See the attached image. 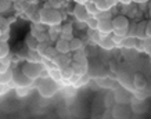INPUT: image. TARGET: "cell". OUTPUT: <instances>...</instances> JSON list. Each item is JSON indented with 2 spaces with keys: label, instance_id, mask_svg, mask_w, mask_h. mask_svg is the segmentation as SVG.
Listing matches in <instances>:
<instances>
[{
  "label": "cell",
  "instance_id": "34",
  "mask_svg": "<svg viewBox=\"0 0 151 119\" xmlns=\"http://www.w3.org/2000/svg\"><path fill=\"white\" fill-rule=\"evenodd\" d=\"M136 28H137V25H134V24L132 25V28L129 27V29H128V35H126V37H136Z\"/></svg>",
  "mask_w": 151,
  "mask_h": 119
},
{
  "label": "cell",
  "instance_id": "4",
  "mask_svg": "<svg viewBox=\"0 0 151 119\" xmlns=\"http://www.w3.org/2000/svg\"><path fill=\"white\" fill-rule=\"evenodd\" d=\"M132 115V110L126 104H116L112 110V116L114 119H129Z\"/></svg>",
  "mask_w": 151,
  "mask_h": 119
},
{
  "label": "cell",
  "instance_id": "31",
  "mask_svg": "<svg viewBox=\"0 0 151 119\" xmlns=\"http://www.w3.org/2000/svg\"><path fill=\"white\" fill-rule=\"evenodd\" d=\"M47 47H49L47 43H39V44H37V49H36V53L43 57V54H45V51H46Z\"/></svg>",
  "mask_w": 151,
  "mask_h": 119
},
{
  "label": "cell",
  "instance_id": "47",
  "mask_svg": "<svg viewBox=\"0 0 151 119\" xmlns=\"http://www.w3.org/2000/svg\"><path fill=\"white\" fill-rule=\"evenodd\" d=\"M7 1H17V0H7Z\"/></svg>",
  "mask_w": 151,
  "mask_h": 119
},
{
  "label": "cell",
  "instance_id": "32",
  "mask_svg": "<svg viewBox=\"0 0 151 119\" xmlns=\"http://www.w3.org/2000/svg\"><path fill=\"white\" fill-rule=\"evenodd\" d=\"M110 37H111V40L114 42L115 46H122V42H124V39H125V37L118 36V35H112V36H110Z\"/></svg>",
  "mask_w": 151,
  "mask_h": 119
},
{
  "label": "cell",
  "instance_id": "29",
  "mask_svg": "<svg viewBox=\"0 0 151 119\" xmlns=\"http://www.w3.org/2000/svg\"><path fill=\"white\" fill-rule=\"evenodd\" d=\"M86 25L89 27V29H92V31H96L97 27H99V21H97L94 17H90V18L86 21Z\"/></svg>",
  "mask_w": 151,
  "mask_h": 119
},
{
  "label": "cell",
  "instance_id": "15",
  "mask_svg": "<svg viewBox=\"0 0 151 119\" xmlns=\"http://www.w3.org/2000/svg\"><path fill=\"white\" fill-rule=\"evenodd\" d=\"M54 64H55V67L57 68H63V67H67V65H69V62H71V58H69L67 54H60V55H57L54 60Z\"/></svg>",
  "mask_w": 151,
  "mask_h": 119
},
{
  "label": "cell",
  "instance_id": "22",
  "mask_svg": "<svg viewBox=\"0 0 151 119\" xmlns=\"http://www.w3.org/2000/svg\"><path fill=\"white\" fill-rule=\"evenodd\" d=\"M25 43H27L28 49H29V50H33V51H36L37 44H39V42L36 40V37H33V36H28Z\"/></svg>",
  "mask_w": 151,
  "mask_h": 119
},
{
  "label": "cell",
  "instance_id": "14",
  "mask_svg": "<svg viewBox=\"0 0 151 119\" xmlns=\"http://www.w3.org/2000/svg\"><path fill=\"white\" fill-rule=\"evenodd\" d=\"M55 50L58 51V54H68L71 49H69V42L64 40V39H58L55 43Z\"/></svg>",
  "mask_w": 151,
  "mask_h": 119
},
{
  "label": "cell",
  "instance_id": "2",
  "mask_svg": "<svg viewBox=\"0 0 151 119\" xmlns=\"http://www.w3.org/2000/svg\"><path fill=\"white\" fill-rule=\"evenodd\" d=\"M36 89H37V92H39V94H40L42 97L49 98V97H53L55 93H57L58 86H57V82H54L53 79L46 78V79H42L40 82L37 83Z\"/></svg>",
  "mask_w": 151,
  "mask_h": 119
},
{
  "label": "cell",
  "instance_id": "30",
  "mask_svg": "<svg viewBox=\"0 0 151 119\" xmlns=\"http://www.w3.org/2000/svg\"><path fill=\"white\" fill-rule=\"evenodd\" d=\"M65 3H67L65 0H50V1H49V4L51 6V9H55V10L60 9V7H63Z\"/></svg>",
  "mask_w": 151,
  "mask_h": 119
},
{
  "label": "cell",
  "instance_id": "19",
  "mask_svg": "<svg viewBox=\"0 0 151 119\" xmlns=\"http://www.w3.org/2000/svg\"><path fill=\"white\" fill-rule=\"evenodd\" d=\"M13 80V71H7V72H3L0 73V83L1 85H7Z\"/></svg>",
  "mask_w": 151,
  "mask_h": 119
},
{
  "label": "cell",
  "instance_id": "13",
  "mask_svg": "<svg viewBox=\"0 0 151 119\" xmlns=\"http://www.w3.org/2000/svg\"><path fill=\"white\" fill-rule=\"evenodd\" d=\"M133 86L136 87L137 90L146 89L147 87V80H146V78H144V75H142V73H136V75L133 76Z\"/></svg>",
  "mask_w": 151,
  "mask_h": 119
},
{
  "label": "cell",
  "instance_id": "26",
  "mask_svg": "<svg viewBox=\"0 0 151 119\" xmlns=\"http://www.w3.org/2000/svg\"><path fill=\"white\" fill-rule=\"evenodd\" d=\"M111 11H99V14L94 15L97 21H104V19H111Z\"/></svg>",
  "mask_w": 151,
  "mask_h": 119
},
{
  "label": "cell",
  "instance_id": "28",
  "mask_svg": "<svg viewBox=\"0 0 151 119\" xmlns=\"http://www.w3.org/2000/svg\"><path fill=\"white\" fill-rule=\"evenodd\" d=\"M7 55H9V46H7V43L0 42V60L7 57Z\"/></svg>",
  "mask_w": 151,
  "mask_h": 119
},
{
  "label": "cell",
  "instance_id": "36",
  "mask_svg": "<svg viewBox=\"0 0 151 119\" xmlns=\"http://www.w3.org/2000/svg\"><path fill=\"white\" fill-rule=\"evenodd\" d=\"M61 33H72V25L71 24H65L61 27Z\"/></svg>",
  "mask_w": 151,
  "mask_h": 119
},
{
  "label": "cell",
  "instance_id": "39",
  "mask_svg": "<svg viewBox=\"0 0 151 119\" xmlns=\"http://www.w3.org/2000/svg\"><path fill=\"white\" fill-rule=\"evenodd\" d=\"M146 37H150L151 39V21L147 22V27H146Z\"/></svg>",
  "mask_w": 151,
  "mask_h": 119
},
{
  "label": "cell",
  "instance_id": "21",
  "mask_svg": "<svg viewBox=\"0 0 151 119\" xmlns=\"http://www.w3.org/2000/svg\"><path fill=\"white\" fill-rule=\"evenodd\" d=\"M58 55V51L55 50L54 47H47L46 51H45V54H43V58H46V60H54L55 57Z\"/></svg>",
  "mask_w": 151,
  "mask_h": 119
},
{
  "label": "cell",
  "instance_id": "45",
  "mask_svg": "<svg viewBox=\"0 0 151 119\" xmlns=\"http://www.w3.org/2000/svg\"><path fill=\"white\" fill-rule=\"evenodd\" d=\"M132 1H134V3H139V4H144V3H147L148 0H132Z\"/></svg>",
  "mask_w": 151,
  "mask_h": 119
},
{
  "label": "cell",
  "instance_id": "42",
  "mask_svg": "<svg viewBox=\"0 0 151 119\" xmlns=\"http://www.w3.org/2000/svg\"><path fill=\"white\" fill-rule=\"evenodd\" d=\"M116 3H119V4H122V6H129L132 3V0H116Z\"/></svg>",
  "mask_w": 151,
  "mask_h": 119
},
{
  "label": "cell",
  "instance_id": "40",
  "mask_svg": "<svg viewBox=\"0 0 151 119\" xmlns=\"http://www.w3.org/2000/svg\"><path fill=\"white\" fill-rule=\"evenodd\" d=\"M0 62H1L3 65H6V67H9V68H10V64H11V60H10L9 57H4V58H1V60H0Z\"/></svg>",
  "mask_w": 151,
  "mask_h": 119
},
{
  "label": "cell",
  "instance_id": "10",
  "mask_svg": "<svg viewBox=\"0 0 151 119\" xmlns=\"http://www.w3.org/2000/svg\"><path fill=\"white\" fill-rule=\"evenodd\" d=\"M114 97L116 104H128V103H130V98H132V96L126 90H122V89L118 90L116 93H114Z\"/></svg>",
  "mask_w": 151,
  "mask_h": 119
},
{
  "label": "cell",
  "instance_id": "12",
  "mask_svg": "<svg viewBox=\"0 0 151 119\" xmlns=\"http://www.w3.org/2000/svg\"><path fill=\"white\" fill-rule=\"evenodd\" d=\"M99 46H100L101 49H104V50H112V49L115 47V44H114V42L111 40L110 36L100 33V42H99Z\"/></svg>",
  "mask_w": 151,
  "mask_h": 119
},
{
  "label": "cell",
  "instance_id": "18",
  "mask_svg": "<svg viewBox=\"0 0 151 119\" xmlns=\"http://www.w3.org/2000/svg\"><path fill=\"white\" fill-rule=\"evenodd\" d=\"M69 49H71V51L83 50V42L79 37H73L72 40L69 42Z\"/></svg>",
  "mask_w": 151,
  "mask_h": 119
},
{
  "label": "cell",
  "instance_id": "49",
  "mask_svg": "<svg viewBox=\"0 0 151 119\" xmlns=\"http://www.w3.org/2000/svg\"><path fill=\"white\" fill-rule=\"evenodd\" d=\"M65 1H69V0H65Z\"/></svg>",
  "mask_w": 151,
  "mask_h": 119
},
{
  "label": "cell",
  "instance_id": "35",
  "mask_svg": "<svg viewBox=\"0 0 151 119\" xmlns=\"http://www.w3.org/2000/svg\"><path fill=\"white\" fill-rule=\"evenodd\" d=\"M36 40L39 42V43H46V40H47V33L46 32H40L36 36Z\"/></svg>",
  "mask_w": 151,
  "mask_h": 119
},
{
  "label": "cell",
  "instance_id": "16",
  "mask_svg": "<svg viewBox=\"0 0 151 119\" xmlns=\"http://www.w3.org/2000/svg\"><path fill=\"white\" fill-rule=\"evenodd\" d=\"M146 27H147L146 21L137 24V28H136V39L137 40H144L146 39Z\"/></svg>",
  "mask_w": 151,
  "mask_h": 119
},
{
  "label": "cell",
  "instance_id": "38",
  "mask_svg": "<svg viewBox=\"0 0 151 119\" xmlns=\"http://www.w3.org/2000/svg\"><path fill=\"white\" fill-rule=\"evenodd\" d=\"M60 36H61V39H64V40H67V42H71L73 39L72 33H60Z\"/></svg>",
  "mask_w": 151,
  "mask_h": 119
},
{
  "label": "cell",
  "instance_id": "20",
  "mask_svg": "<svg viewBox=\"0 0 151 119\" xmlns=\"http://www.w3.org/2000/svg\"><path fill=\"white\" fill-rule=\"evenodd\" d=\"M85 9H86V13L89 14V15H92V17H94L96 14H99V9L96 7V4H94L93 1H87L86 4H85Z\"/></svg>",
  "mask_w": 151,
  "mask_h": 119
},
{
  "label": "cell",
  "instance_id": "25",
  "mask_svg": "<svg viewBox=\"0 0 151 119\" xmlns=\"http://www.w3.org/2000/svg\"><path fill=\"white\" fill-rule=\"evenodd\" d=\"M0 29L3 31V33H10V21L1 15H0Z\"/></svg>",
  "mask_w": 151,
  "mask_h": 119
},
{
  "label": "cell",
  "instance_id": "8",
  "mask_svg": "<svg viewBox=\"0 0 151 119\" xmlns=\"http://www.w3.org/2000/svg\"><path fill=\"white\" fill-rule=\"evenodd\" d=\"M112 22V27L115 29H128L129 28V19L125 17V15H116L114 19H111Z\"/></svg>",
  "mask_w": 151,
  "mask_h": 119
},
{
  "label": "cell",
  "instance_id": "9",
  "mask_svg": "<svg viewBox=\"0 0 151 119\" xmlns=\"http://www.w3.org/2000/svg\"><path fill=\"white\" fill-rule=\"evenodd\" d=\"M97 31L103 35H111L114 32V27H112V22L111 19H104V21H99V27H97Z\"/></svg>",
  "mask_w": 151,
  "mask_h": 119
},
{
  "label": "cell",
  "instance_id": "37",
  "mask_svg": "<svg viewBox=\"0 0 151 119\" xmlns=\"http://www.w3.org/2000/svg\"><path fill=\"white\" fill-rule=\"evenodd\" d=\"M134 49H136L137 51H140V53L146 51V46H144L143 40H137V42H136V46H134Z\"/></svg>",
  "mask_w": 151,
  "mask_h": 119
},
{
  "label": "cell",
  "instance_id": "46",
  "mask_svg": "<svg viewBox=\"0 0 151 119\" xmlns=\"http://www.w3.org/2000/svg\"><path fill=\"white\" fill-rule=\"evenodd\" d=\"M1 35H3V31H1V29H0V37H1Z\"/></svg>",
  "mask_w": 151,
  "mask_h": 119
},
{
  "label": "cell",
  "instance_id": "17",
  "mask_svg": "<svg viewBox=\"0 0 151 119\" xmlns=\"http://www.w3.org/2000/svg\"><path fill=\"white\" fill-rule=\"evenodd\" d=\"M60 73H61V79H67V80L72 79L73 75H75L72 67H69V65H67V67H63V68H60Z\"/></svg>",
  "mask_w": 151,
  "mask_h": 119
},
{
  "label": "cell",
  "instance_id": "11",
  "mask_svg": "<svg viewBox=\"0 0 151 119\" xmlns=\"http://www.w3.org/2000/svg\"><path fill=\"white\" fill-rule=\"evenodd\" d=\"M99 11H110V9L116 3V0H94L93 1Z\"/></svg>",
  "mask_w": 151,
  "mask_h": 119
},
{
  "label": "cell",
  "instance_id": "33",
  "mask_svg": "<svg viewBox=\"0 0 151 119\" xmlns=\"http://www.w3.org/2000/svg\"><path fill=\"white\" fill-rule=\"evenodd\" d=\"M15 92H17V96H28V93H29V89L28 87H17L15 89Z\"/></svg>",
  "mask_w": 151,
  "mask_h": 119
},
{
  "label": "cell",
  "instance_id": "6",
  "mask_svg": "<svg viewBox=\"0 0 151 119\" xmlns=\"http://www.w3.org/2000/svg\"><path fill=\"white\" fill-rule=\"evenodd\" d=\"M130 107H132V112L139 114V115H143L148 110L147 104H144L143 100H139L137 97H132V98H130Z\"/></svg>",
  "mask_w": 151,
  "mask_h": 119
},
{
  "label": "cell",
  "instance_id": "44",
  "mask_svg": "<svg viewBox=\"0 0 151 119\" xmlns=\"http://www.w3.org/2000/svg\"><path fill=\"white\" fill-rule=\"evenodd\" d=\"M129 119H144L142 116V115H139V114H134V115H130V118Z\"/></svg>",
  "mask_w": 151,
  "mask_h": 119
},
{
  "label": "cell",
  "instance_id": "1",
  "mask_svg": "<svg viewBox=\"0 0 151 119\" xmlns=\"http://www.w3.org/2000/svg\"><path fill=\"white\" fill-rule=\"evenodd\" d=\"M61 14L55 9H43L40 10V22L49 27H57L61 24Z\"/></svg>",
  "mask_w": 151,
  "mask_h": 119
},
{
  "label": "cell",
  "instance_id": "23",
  "mask_svg": "<svg viewBox=\"0 0 151 119\" xmlns=\"http://www.w3.org/2000/svg\"><path fill=\"white\" fill-rule=\"evenodd\" d=\"M49 78L53 79L54 82H60V80H63V79H61V73H60V69L58 68L49 69Z\"/></svg>",
  "mask_w": 151,
  "mask_h": 119
},
{
  "label": "cell",
  "instance_id": "41",
  "mask_svg": "<svg viewBox=\"0 0 151 119\" xmlns=\"http://www.w3.org/2000/svg\"><path fill=\"white\" fill-rule=\"evenodd\" d=\"M9 37H10V33H3V35H1V37H0V42H3V43H7Z\"/></svg>",
  "mask_w": 151,
  "mask_h": 119
},
{
  "label": "cell",
  "instance_id": "5",
  "mask_svg": "<svg viewBox=\"0 0 151 119\" xmlns=\"http://www.w3.org/2000/svg\"><path fill=\"white\" fill-rule=\"evenodd\" d=\"M11 82H15L17 87H29L32 85V80L29 78H27L22 73V71H19V69L13 71V80Z\"/></svg>",
  "mask_w": 151,
  "mask_h": 119
},
{
  "label": "cell",
  "instance_id": "7",
  "mask_svg": "<svg viewBox=\"0 0 151 119\" xmlns=\"http://www.w3.org/2000/svg\"><path fill=\"white\" fill-rule=\"evenodd\" d=\"M73 17L76 18V21H78V22H86V21L90 18L92 15H89V14L86 13L85 6L75 4V7H73Z\"/></svg>",
  "mask_w": 151,
  "mask_h": 119
},
{
  "label": "cell",
  "instance_id": "24",
  "mask_svg": "<svg viewBox=\"0 0 151 119\" xmlns=\"http://www.w3.org/2000/svg\"><path fill=\"white\" fill-rule=\"evenodd\" d=\"M136 42H137L136 37H125L124 42H122V46H124L125 49H134Z\"/></svg>",
  "mask_w": 151,
  "mask_h": 119
},
{
  "label": "cell",
  "instance_id": "43",
  "mask_svg": "<svg viewBox=\"0 0 151 119\" xmlns=\"http://www.w3.org/2000/svg\"><path fill=\"white\" fill-rule=\"evenodd\" d=\"M6 92H7V86H6V85H1V83H0V96H1V94H4Z\"/></svg>",
  "mask_w": 151,
  "mask_h": 119
},
{
  "label": "cell",
  "instance_id": "3",
  "mask_svg": "<svg viewBox=\"0 0 151 119\" xmlns=\"http://www.w3.org/2000/svg\"><path fill=\"white\" fill-rule=\"evenodd\" d=\"M42 69H43V67H42V64H37V62H25V64L22 65V68H21V71H22V73L27 76V78H29L31 80H36L37 78H40V72Z\"/></svg>",
  "mask_w": 151,
  "mask_h": 119
},
{
  "label": "cell",
  "instance_id": "27",
  "mask_svg": "<svg viewBox=\"0 0 151 119\" xmlns=\"http://www.w3.org/2000/svg\"><path fill=\"white\" fill-rule=\"evenodd\" d=\"M104 103H105V107L107 108H110V107H114L116 103H115V97H114V93H108L107 96H105V100H104Z\"/></svg>",
  "mask_w": 151,
  "mask_h": 119
},
{
  "label": "cell",
  "instance_id": "48",
  "mask_svg": "<svg viewBox=\"0 0 151 119\" xmlns=\"http://www.w3.org/2000/svg\"><path fill=\"white\" fill-rule=\"evenodd\" d=\"M85 1H86V3H87V1H89V0H85Z\"/></svg>",
  "mask_w": 151,
  "mask_h": 119
}]
</instances>
